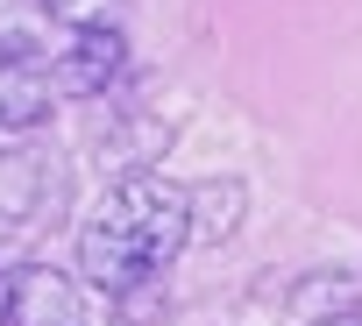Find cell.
I'll return each instance as SVG.
<instances>
[{"label":"cell","mask_w":362,"mask_h":326,"mask_svg":"<svg viewBox=\"0 0 362 326\" xmlns=\"http://www.w3.org/2000/svg\"><path fill=\"white\" fill-rule=\"evenodd\" d=\"M192 248V206L185 185L156 171H128L121 185L100 192V206L78 220V284L100 298H135L149 291L177 255Z\"/></svg>","instance_id":"obj_1"},{"label":"cell","mask_w":362,"mask_h":326,"mask_svg":"<svg viewBox=\"0 0 362 326\" xmlns=\"http://www.w3.org/2000/svg\"><path fill=\"white\" fill-rule=\"evenodd\" d=\"M128 64V43L121 29H71L64 50H50V71H57V92L64 99H100Z\"/></svg>","instance_id":"obj_2"},{"label":"cell","mask_w":362,"mask_h":326,"mask_svg":"<svg viewBox=\"0 0 362 326\" xmlns=\"http://www.w3.org/2000/svg\"><path fill=\"white\" fill-rule=\"evenodd\" d=\"M8 326H86V284H78L71 270L22 262V270H15V305H8Z\"/></svg>","instance_id":"obj_3"},{"label":"cell","mask_w":362,"mask_h":326,"mask_svg":"<svg viewBox=\"0 0 362 326\" xmlns=\"http://www.w3.org/2000/svg\"><path fill=\"white\" fill-rule=\"evenodd\" d=\"M57 99H64V92H57L50 57H8V64H0V135H29V128H43Z\"/></svg>","instance_id":"obj_4"},{"label":"cell","mask_w":362,"mask_h":326,"mask_svg":"<svg viewBox=\"0 0 362 326\" xmlns=\"http://www.w3.org/2000/svg\"><path fill=\"white\" fill-rule=\"evenodd\" d=\"M57 199V171L43 149H0V220L8 227H29L43 220V206Z\"/></svg>","instance_id":"obj_5"},{"label":"cell","mask_w":362,"mask_h":326,"mask_svg":"<svg viewBox=\"0 0 362 326\" xmlns=\"http://www.w3.org/2000/svg\"><path fill=\"white\" fill-rule=\"evenodd\" d=\"M185 206H192V241L221 248V241H235V227L249 213V185L242 178H199V185H185Z\"/></svg>","instance_id":"obj_6"},{"label":"cell","mask_w":362,"mask_h":326,"mask_svg":"<svg viewBox=\"0 0 362 326\" xmlns=\"http://www.w3.org/2000/svg\"><path fill=\"white\" fill-rule=\"evenodd\" d=\"M43 36H50L43 0H0V64L8 57H43Z\"/></svg>","instance_id":"obj_7"},{"label":"cell","mask_w":362,"mask_h":326,"mask_svg":"<svg viewBox=\"0 0 362 326\" xmlns=\"http://www.w3.org/2000/svg\"><path fill=\"white\" fill-rule=\"evenodd\" d=\"M50 8V22L71 36V29H114V15L128 8V0H43Z\"/></svg>","instance_id":"obj_8"},{"label":"cell","mask_w":362,"mask_h":326,"mask_svg":"<svg viewBox=\"0 0 362 326\" xmlns=\"http://www.w3.org/2000/svg\"><path fill=\"white\" fill-rule=\"evenodd\" d=\"M313 326H362V312H334V319H313Z\"/></svg>","instance_id":"obj_9"}]
</instances>
